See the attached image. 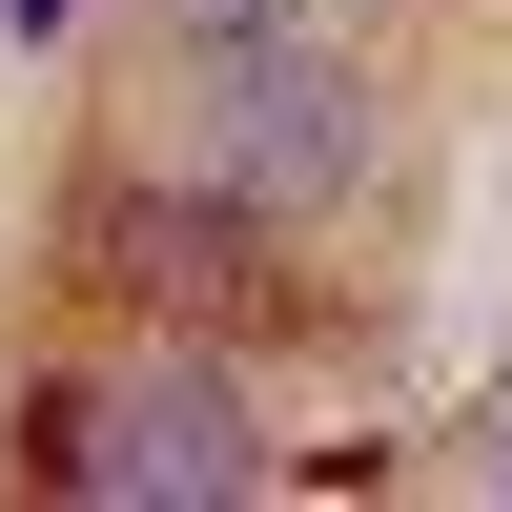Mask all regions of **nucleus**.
Here are the masks:
<instances>
[{
    "mask_svg": "<svg viewBox=\"0 0 512 512\" xmlns=\"http://www.w3.org/2000/svg\"><path fill=\"white\" fill-rule=\"evenodd\" d=\"M21 472L41 492H246V410L226 369H123V390H41L21 410Z\"/></svg>",
    "mask_w": 512,
    "mask_h": 512,
    "instance_id": "nucleus-1",
    "label": "nucleus"
},
{
    "mask_svg": "<svg viewBox=\"0 0 512 512\" xmlns=\"http://www.w3.org/2000/svg\"><path fill=\"white\" fill-rule=\"evenodd\" d=\"M205 164H226V205H349V164H369V82L349 62H308V41H226V123H205Z\"/></svg>",
    "mask_w": 512,
    "mask_h": 512,
    "instance_id": "nucleus-2",
    "label": "nucleus"
},
{
    "mask_svg": "<svg viewBox=\"0 0 512 512\" xmlns=\"http://www.w3.org/2000/svg\"><path fill=\"white\" fill-rule=\"evenodd\" d=\"M267 205H103V287H185V267H246Z\"/></svg>",
    "mask_w": 512,
    "mask_h": 512,
    "instance_id": "nucleus-3",
    "label": "nucleus"
},
{
    "mask_svg": "<svg viewBox=\"0 0 512 512\" xmlns=\"http://www.w3.org/2000/svg\"><path fill=\"white\" fill-rule=\"evenodd\" d=\"M308 21V0H164V41H205V62H226V41H287Z\"/></svg>",
    "mask_w": 512,
    "mask_h": 512,
    "instance_id": "nucleus-4",
    "label": "nucleus"
}]
</instances>
